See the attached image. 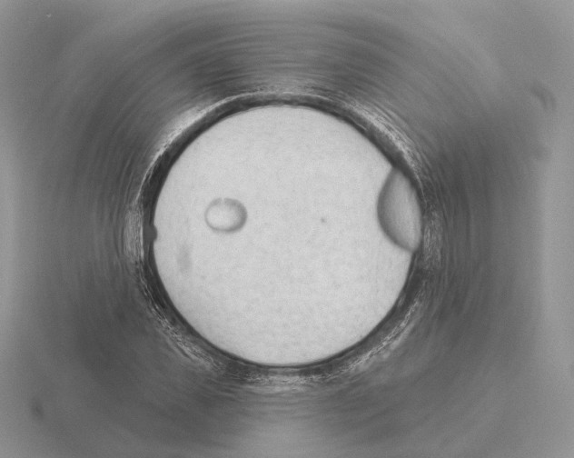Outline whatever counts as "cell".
Here are the masks:
<instances>
[{
  "instance_id": "1",
  "label": "cell",
  "mask_w": 574,
  "mask_h": 458,
  "mask_svg": "<svg viewBox=\"0 0 574 458\" xmlns=\"http://www.w3.org/2000/svg\"><path fill=\"white\" fill-rule=\"evenodd\" d=\"M377 215L385 234L397 245L416 250L422 238V215L417 194L408 177L392 170L377 203Z\"/></svg>"
}]
</instances>
